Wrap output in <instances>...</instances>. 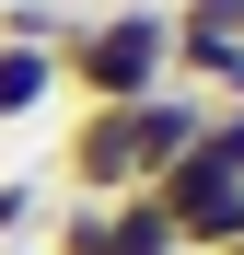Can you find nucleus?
<instances>
[{
	"mask_svg": "<svg viewBox=\"0 0 244 255\" xmlns=\"http://www.w3.org/2000/svg\"><path fill=\"white\" fill-rule=\"evenodd\" d=\"M198 128H210V93H140V105H70V139L47 162V186L58 197H128L151 186L163 162H186L198 151Z\"/></svg>",
	"mask_w": 244,
	"mask_h": 255,
	"instance_id": "nucleus-1",
	"label": "nucleus"
},
{
	"mask_svg": "<svg viewBox=\"0 0 244 255\" xmlns=\"http://www.w3.org/2000/svg\"><path fill=\"white\" fill-rule=\"evenodd\" d=\"M163 58H175V0H105L93 23H70L58 93H70V105H140V93L175 81Z\"/></svg>",
	"mask_w": 244,
	"mask_h": 255,
	"instance_id": "nucleus-2",
	"label": "nucleus"
},
{
	"mask_svg": "<svg viewBox=\"0 0 244 255\" xmlns=\"http://www.w3.org/2000/svg\"><path fill=\"white\" fill-rule=\"evenodd\" d=\"M151 209L175 221L186 255H233V244H244V174H221V162H198V151L151 174Z\"/></svg>",
	"mask_w": 244,
	"mask_h": 255,
	"instance_id": "nucleus-3",
	"label": "nucleus"
},
{
	"mask_svg": "<svg viewBox=\"0 0 244 255\" xmlns=\"http://www.w3.org/2000/svg\"><path fill=\"white\" fill-rule=\"evenodd\" d=\"M93 255H186V244H175V221L151 209V186H128V197H105V221H93Z\"/></svg>",
	"mask_w": 244,
	"mask_h": 255,
	"instance_id": "nucleus-4",
	"label": "nucleus"
},
{
	"mask_svg": "<svg viewBox=\"0 0 244 255\" xmlns=\"http://www.w3.org/2000/svg\"><path fill=\"white\" fill-rule=\"evenodd\" d=\"M58 105V47H0V128Z\"/></svg>",
	"mask_w": 244,
	"mask_h": 255,
	"instance_id": "nucleus-5",
	"label": "nucleus"
},
{
	"mask_svg": "<svg viewBox=\"0 0 244 255\" xmlns=\"http://www.w3.org/2000/svg\"><path fill=\"white\" fill-rule=\"evenodd\" d=\"M47 209H58V186H47V174H12V186H0V255L35 244V221H47Z\"/></svg>",
	"mask_w": 244,
	"mask_h": 255,
	"instance_id": "nucleus-6",
	"label": "nucleus"
},
{
	"mask_svg": "<svg viewBox=\"0 0 244 255\" xmlns=\"http://www.w3.org/2000/svg\"><path fill=\"white\" fill-rule=\"evenodd\" d=\"M198 162H221V174H244V105H210V128H198Z\"/></svg>",
	"mask_w": 244,
	"mask_h": 255,
	"instance_id": "nucleus-7",
	"label": "nucleus"
},
{
	"mask_svg": "<svg viewBox=\"0 0 244 255\" xmlns=\"http://www.w3.org/2000/svg\"><path fill=\"white\" fill-rule=\"evenodd\" d=\"M186 35H244V0H175Z\"/></svg>",
	"mask_w": 244,
	"mask_h": 255,
	"instance_id": "nucleus-8",
	"label": "nucleus"
},
{
	"mask_svg": "<svg viewBox=\"0 0 244 255\" xmlns=\"http://www.w3.org/2000/svg\"><path fill=\"white\" fill-rule=\"evenodd\" d=\"M12 255H47V244H12Z\"/></svg>",
	"mask_w": 244,
	"mask_h": 255,
	"instance_id": "nucleus-9",
	"label": "nucleus"
},
{
	"mask_svg": "<svg viewBox=\"0 0 244 255\" xmlns=\"http://www.w3.org/2000/svg\"><path fill=\"white\" fill-rule=\"evenodd\" d=\"M0 12H12V0H0Z\"/></svg>",
	"mask_w": 244,
	"mask_h": 255,
	"instance_id": "nucleus-10",
	"label": "nucleus"
}]
</instances>
